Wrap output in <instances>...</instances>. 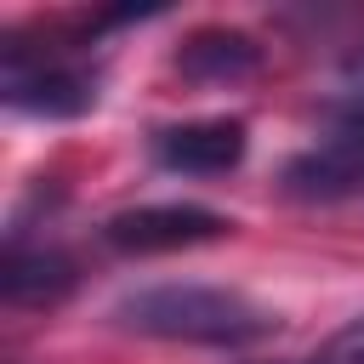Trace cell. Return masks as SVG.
<instances>
[{"label": "cell", "instance_id": "1", "mask_svg": "<svg viewBox=\"0 0 364 364\" xmlns=\"http://www.w3.org/2000/svg\"><path fill=\"white\" fill-rule=\"evenodd\" d=\"M114 318L136 336L188 341V347H250L273 330L267 307L222 284H148V290H131L114 307Z\"/></svg>", "mask_w": 364, "mask_h": 364}, {"label": "cell", "instance_id": "2", "mask_svg": "<svg viewBox=\"0 0 364 364\" xmlns=\"http://www.w3.org/2000/svg\"><path fill=\"white\" fill-rule=\"evenodd\" d=\"M6 102L23 114H85L97 102V74L68 51H28L6 46Z\"/></svg>", "mask_w": 364, "mask_h": 364}, {"label": "cell", "instance_id": "3", "mask_svg": "<svg viewBox=\"0 0 364 364\" xmlns=\"http://www.w3.org/2000/svg\"><path fill=\"white\" fill-rule=\"evenodd\" d=\"M284 188L296 199H353L364 193V108L336 119L307 154L284 165Z\"/></svg>", "mask_w": 364, "mask_h": 364}, {"label": "cell", "instance_id": "4", "mask_svg": "<svg viewBox=\"0 0 364 364\" xmlns=\"http://www.w3.org/2000/svg\"><path fill=\"white\" fill-rule=\"evenodd\" d=\"M222 233H228V216H216L205 205H136V210L108 216V228H102V239L114 250H131V256L188 250V245H205Z\"/></svg>", "mask_w": 364, "mask_h": 364}, {"label": "cell", "instance_id": "5", "mask_svg": "<svg viewBox=\"0 0 364 364\" xmlns=\"http://www.w3.org/2000/svg\"><path fill=\"white\" fill-rule=\"evenodd\" d=\"M154 159L182 176H222L245 159V125L239 119H188L154 131Z\"/></svg>", "mask_w": 364, "mask_h": 364}, {"label": "cell", "instance_id": "6", "mask_svg": "<svg viewBox=\"0 0 364 364\" xmlns=\"http://www.w3.org/2000/svg\"><path fill=\"white\" fill-rule=\"evenodd\" d=\"M0 290L11 307H51L74 290V262L51 245H23L11 239L6 250V273H0Z\"/></svg>", "mask_w": 364, "mask_h": 364}, {"label": "cell", "instance_id": "7", "mask_svg": "<svg viewBox=\"0 0 364 364\" xmlns=\"http://www.w3.org/2000/svg\"><path fill=\"white\" fill-rule=\"evenodd\" d=\"M182 68L199 74V80H239V74L256 68V46L245 34H199L182 51Z\"/></svg>", "mask_w": 364, "mask_h": 364}, {"label": "cell", "instance_id": "8", "mask_svg": "<svg viewBox=\"0 0 364 364\" xmlns=\"http://www.w3.org/2000/svg\"><path fill=\"white\" fill-rule=\"evenodd\" d=\"M318 364H364V313L347 318V324L318 347Z\"/></svg>", "mask_w": 364, "mask_h": 364}, {"label": "cell", "instance_id": "9", "mask_svg": "<svg viewBox=\"0 0 364 364\" xmlns=\"http://www.w3.org/2000/svg\"><path fill=\"white\" fill-rule=\"evenodd\" d=\"M301 364H318V358H301Z\"/></svg>", "mask_w": 364, "mask_h": 364}]
</instances>
